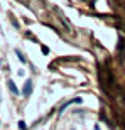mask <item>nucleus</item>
<instances>
[{
	"mask_svg": "<svg viewBox=\"0 0 125 130\" xmlns=\"http://www.w3.org/2000/svg\"><path fill=\"white\" fill-rule=\"evenodd\" d=\"M31 93H32V81H31V79H27V81H26V85H24L22 95H24V96H29Z\"/></svg>",
	"mask_w": 125,
	"mask_h": 130,
	"instance_id": "f257e3e1",
	"label": "nucleus"
},
{
	"mask_svg": "<svg viewBox=\"0 0 125 130\" xmlns=\"http://www.w3.org/2000/svg\"><path fill=\"white\" fill-rule=\"evenodd\" d=\"M7 85H9V90H10V91H12L14 95H19V90H17V86H15V83H14L12 79H9V83H7Z\"/></svg>",
	"mask_w": 125,
	"mask_h": 130,
	"instance_id": "f03ea898",
	"label": "nucleus"
},
{
	"mask_svg": "<svg viewBox=\"0 0 125 130\" xmlns=\"http://www.w3.org/2000/svg\"><path fill=\"white\" fill-rule=\"evenodd\" d=\"M15 54H17V56H19V59H20V61H22V63H26V58H24V54H22V52H20V51H19V49H15Z\"/></svg>",
	"mask_w": 125,
	"mask_h": 130,
	"instance_id": "7ed1b4c3",
	"label": "nucleus"
},
{
	"mask_svg": "<svg viewBox=\"0 0 125 130\" xmlns=\"http://www.w3.org/2000/svg\"><path fill=\"white\" fill-rule=\"evenodd\" d=\"M19 129H20V130H26V129H27V127H26V123H24L22 120L19 122Z\"/></svg>",
	"mask_w": 125,
	"mask_h": 130,
	"instance_id": "20e7f679",
	"label": "nucleus"
},
{
	"mask_svg": "<svg viewBox=\"0 0 125 130\" xmlns=\"http://www.w3.org/2000/svg\"><path fill=\"white\" fill-rule=\"evenodd\" d=\"M93 130H100V125H95V129Z\"/></svg>",
	"mask_w": 125,
	"mask_h": 130,
	"instance_id": "39448f33",
	"label": "nucleus"
},
{
	"mask_svg": "<svg viewBox=\"0 0 125 130\" xmlns=\"http://www.w3.org/2000/svg\"><path fill=\"white\" fill-rule=\"evenodd\" d=\"M73 130H74V129H73Z\"/></svg>",
	"mask_w": 125,
	"mask_h": 130,
	"instance_id": "423d86ee",
	"label": "nucleus"
}]
</instances>
